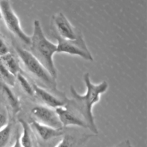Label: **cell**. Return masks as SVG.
Segmentation results:
<instances>
[{
	"label": "cell",
	"instance_id": "6da1fadb",
	"mask_svg": "<svg viewBox=\"0 0 147 147\" xmlns=\"http://www.w3.org/2000/svg\"><path fill=\"white\" fill-rule=\"evenodd\" d=\"M83 81L86 86V92L84 95L79 94L73 86H70V91L71 98H66L65 106L69 109L78 115L86 123L88 129L91 131L94 135H97L98 131L95 122L93 113L94 105L100 101V96L106 93L109 88V84L103 80L98 84H94L90 80V74L85 73Z\"/></svg>",
	"mask_w": 147,
	"mask_h": 147
},
{
	"label": "cell",
	"instance_id": "7a4b0ae2",
	"mask_svg": "<svg viewBox=\"0 0 147 147\" xmlns=\"http://www.w3.org/2000/svg\"><path fill=\"white\" fill-rule=\"evenodd\" d=\"M30 50L33 56L42 65L54 78H57V71L54 63V55L57 53V45L45 37L40 22L35 20L33 24V33L30 36Z\"/></svg>",
	"mask_w": 147,
	"mask_h": 147
},
{
	"label": "cell",
	"instance_id": "3957f363",
	"mask_svg": "<svg viewBox=\"0 0 147 147\" xmlns=\"http://www.w3.org/2000/svg\"><path fill=\"white\" fill-rule=\"evenodd\" d=\"M13 47L19 60L22 65L27 73L33 78L37 80L40 84L53 91H57V83L44 66L32 55L29 50L23 48L16 42H13Z\"/></svg>",
	"mask_w": 147,
	"mask_h": 147
},
{
	"label": "cell",
	"instance_id": "277c9868",
	"mask_svg": "<svg viewBox=\"0 0 147 147\" xmlns=\"http://www.w3.org/2000/svg\"><path fill=\"white\" fill-rule=\"evenodd\" d=\"M29 124L34 137V147H55L65 133V128L54 129L32 120Z\"/></svg>",
	"mask_w": 147,
	"mask_h": 147
},
{
	"label": "cell",
	"instance_id": "5b68a950",
	"mask_svg": "<svg viewBox=\"0 0 147 147\" xmlns=\"http://www.w3.org/2000/svg\"><path fill=\"white\" fill-rule=\"evenodd\" d=\"M1 19L4 20L9 31L24 44L30 45V36L27 35L21 26L20 19L13 10L9 0H0Z\"/></svg>",
	"mask_w": 147,
	"mask_h": 147
},
{
	"label": "cell",
	"instance_id": "8992f818",
	"mask_svg": "<svg viewBox=\"0 0 147 147\" xmlns=\"http://www.w3.org/2000/svg\"><path fill=\"white\" fill-rule=\"evenodd\" d=\"M55 38L57 40V53H65L70 55L78 56L90 62L94 60L81 32L79 33L77 38L75 40H64L57 37Z\"/></svg>",
	"mask_w": 147,
	"mask_h": 147
},
{
	"label": "cell",
	"instance_id": "52a82bcc",
	"mask_svg": "<svg viewBox=\"0 0 147 147\" xmlns=\"http://www.w3.org/2000/svg\"><path fill=\"white\" fill-rule=\"evenodd\" d=\"M51 30L55 37L64 40H75L80 33L62 12L54 14L52 17Z\"/></svg>",
	"mask_w": 147,
	"mask_h": 147
},
{
	"label": "cell",
	"instance_id": "ba28073f",
	"mask_svg": "<svg viewBox=\"0 0 147 147\" xmlns=\"http://www.w3.org/2000/svg\"><path fill=\"white\" fill-rule=\"evenodd\" d=\"M32 121L54 129H63L55 110L43 105H37L30 111Z\"/></svg>",
	"mask_w": 147,
	"mask_h": 147
},
{
	"label": "cell",
	"instance_id": "9c48e42d",
	"mask_svg": "<svg viewBox=\"0 0 147 147\" xmlns=\"http://www.w3.org/2000/svg\"><path fill=\"white\" fill-rule=\"evenodd\" d=\"M32 86L34 89V97L42 103L41 105L53 109L65 106V100L67 98L61 99L41 86H37L34 83H32Z\"/></svg>",
	"mask_w": 147,
	"mask_h": 147
},
{
	"label": "cell",
	"instance_id": "30bf717a",
	"mask_svg": "<svg viewBox=\"0 0 147 147\" xmlns=\"http://www.w3.org/2000/svg\"><path fill=\"white\" fill-rule=\"evenodd\" d=\"M95 136L76 131H67L65 128L64 134L55 147H84L89 139Z\"/></svg>",
	"mask_w": 147,
	"mask_h": 147
},
{
	"label": "cell",
	"instance_id": "8fae6325",
	"mask_svg": "<svg viewBox=\"0 0 147 147\" xmlns=\"http://www.w3.org/2000/svg\"><path fill=\"white\" fill-rule=\"evenodd\" d=\"M58 119L63 128L69 126H78V127L88 129L86 122L76 114L74 111L69 109L66 106H61L55 109Z\"/></svg>",
	"mask_w": 147,
	"mask_h": 147
},
{
	"label": "cell",
	"instance_id": "7c38bea8",
	"mask_svg": "<svg viewBox=\"0 0 147 147\" xmlns=\"http://www.w3.org/2000/svg\"><path fill=\"white\" fill-rule=\"evenodd\" d=\"M0 90L7 107L10 109L13 116L21 111V103L18 98L11 91L10 88L4 83H0Z\"/></svg>",
	"mask_w": 147,
	"mask_h": 147
},
{
	"label": "cell",
	"instance_id": "4fadbf2b",
	"mask_svg": "<svg viewBox=\"0 0 147 147\" xmlns=\"http://www.w3.org/2000/svg\"><path fill=\"white\" fill-rule=\"evenodd\" d=\"M19 122L22 126L21 134H20V142L22 147H34V137L29 123L24 119H19Z\"/></svg>",
	"mask_w": 147,
	"mask_h": 147
},
{
	"label": "cell",
	"instance_id": "5bb4252c",
	"mask_svg": "<svg viewBox=\"0 0 147 147\" xmlns=\"http://www.w3.org/2000/svg\"><path fill=\"white\" fill-rule=\"evenodd\" d=\"M13 123L9 122L8 124L0 130V147H11L15 141L17 133L15 134Z\"/></svg>",
	"mask_w": 147,
	"mask_h": 147
},
{
	"label": "cell",
	"instance_id": "9a60e30c",
	"mask_svg": "<svg viewBox=\"0 0 147 147\" xmlns=\"http://www.w3.org/2000/svg\"><path fill=\"white\" fill-rule=\"evenodd\" d=\"M0 60L4 67L7 69V70L15 77L18 73L22 72L20 62L17 60L14 55L12 54L11 52L0 57Z\"/></svg>",
	"mask_w": 147,
	"mask_h": 147
},
{
	"label": "cell",
	"instance_id": "2e32d148",
	"mask_svg": "<svg viewBox=\"0 0 147 147\" xmlns=\"http://www.w3.org/2000/svg\"><path fill=\"white\" fill-rule=\"evenodd\" d=\"M16 79L18 81L19 85H20L22 91L26 95L30 96V97L34 96V89H33L32 84L29 82L27 78L25 77L24 75H23L22 72L16 76Z\"/></svg>",
	"mask_w": 147,
	"mask_h": 147
},
{
	"label": "cell",
	"instance_id": "e0dca14e",
	"mask_svg": "<svg viewBox=\"0 0 147 147\" xmlns=\"http://www.w3.org/2000/svg\"><path fill=\"white\" fill-rule=\"evenodd\" d=\"M0 78L4 81V84L8 86L14 87L16 83V77L11 75L7 69L4 67L1 61L0 60Z\"/></svg>",
	"mask_w": 147,
	"mask_h": 147
},
{
	"label": "cell",
	"instance_id": "ac0fdd59",
	"mask_svg": "<svg viewBox=\"0 0 147 147\" xmlns=\"http://www.w3.org/2000/svg\"><path fill=\"white\" fill-rule=\"evenodd\" d=\"M4 109V108H0V130L7 126L9 122L8 112Z\"/></svg>",
	"mask_w": 147,
	"mask_h": 147
},
{
	"label": "cell",
	"instance_id": "d6986e66",
	"mask_svg": "<svg viewBox=\"0 0 147 147\" xmlns=\"http://www.w3.org/2000/svg\"><path fill=\"white\" fill-rule=\"evenodd\" d=\"M9 49L7 45L6 44L5 41H4V40H3L2 37L0 36V57L7 54V53H9Z\"/></svg>",
	"mask_w": 147,
	"mask_h": 147
},
{
	"label": "cell",
	"instance_id": "ffe728a7",
	"mask_svg": "<svg viewBox=\"0 0 147 147\" xmlns=\"http://www.w3.org/2000/svg\"><path fill=\"white\" fill-rule=\"evenodd\" d=\"M20 134L18 132L17 134V136H16L15 141H14V144H13V145L11 147H22L20 142Z\"/></svg>",
	"mask_w": 147,
	"mask_h": 147
},
{
	"label": "cell",
	"instance_id": "44dd1931",
	"mask_svg": "<svg viewBox=\"0 0 147 147\" xmlns=\"http://www.w3.org/2000/svg\"><path fill=\"white\" fill-rule=\"evenodd\" d=\"M129 144H130V142H129V141H126V142H123V143H121V144H119V146H116V147H129Z\"/></svg>",
	"mask_w": 147,
	"mask_h": 147
},
{
	"label": "cell",
	"instance_id": "7402d4cb",
	"mask_svg": "<svg viewBox=\"0 0 147 147\" xmlns=\"http://www.w3.org/2000/svg\"><path fill=\"white\" fill-rule=\"evenodd\" d=\"M0 20H1V9H0Z\"/></svg>",
	"mask_w": 147,
	"mask_h": 147
},
{
	"label": "cell",
	"instance_id": "603a6c76",
	"mask_svg": "<svg viewBox=\"0 0 147 147\" xmlns=\"http://www.w3.org/2000/svg\"><path fill=\"white\" fill-rule=\"evenodd\" d=\"M129 147H132L131 146V144H129Z\"/></svg>",
	"mask_w": 147,
	"mask_h": 147
}]
</instances>
